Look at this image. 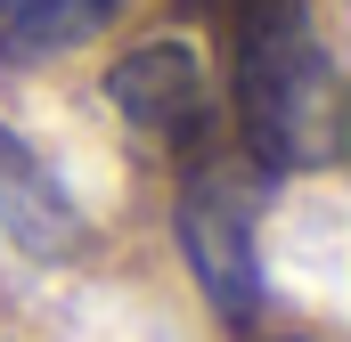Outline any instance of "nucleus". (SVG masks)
I'll list each match as a JSON object with an SVG mask.
<instances>
[{"label": "nucleus", "instance_id": "f03ea898", "mask_svg": "<svg viewBox=\"0 0 351 342\" xmlns=\"http://www.w3.org/2000/svg\"><path fill=\"white\" fill-rule=\"evenodd\" d=\"M254 228H262V179H245L237 163H196V179L180 187V245H188L204 302L229 326H254V310H262Z\"/></svg>", "mask_w": 351, "mask_h": 342}, {"label": "nucleus", "instance_id": "7ed1b4c3", "mask_svg": "<svg viewBox=\"0 0 351 342\" xmlns=\"http://www.w3.org/2000/svg\"><path fill=\"white\" fill-rule=\"evenodd\" d=\"M106 98H114L123 122L147 131L156 147L196 155V147L213 139V74H204V57H196L188 41H147V49L114 57Z\"/></svg>", "mask_w": 351, "mask_h": 342}, {"label": "nucleus", "instance_id": "39448f33", "mask_svg": "<svg viewBox=\"0 0 351 342\" xmlns=\"http://www.w3.org/2000/svg\"><path fill=\"white\" fill-rule=\"evenodd\" d=\"M114 8L123 0H0V66L25 74V66H49V57L82 49Z\"/></svg>", "mask_w": 351, "mask_h": 342}, {"label": "nucleus", "instance_id": "f257e3e1", "mask_svg": "<svg viewBox=\"0 0 351 342\" xmlns=\"http://www.w3.org/2000/svg\"><path fill=\"white\" fill-rule=\"evenodd\" d=\"M229 41H237L229 98H237L245 155L269 179L335 163L343 155V66L319 41L311 8L302 0H237Z\"/></svg>", "mask_w": 351, "mask_h": 342}, {"label": "nucleus", "instance_id": "20e7f679", "mask_svg": "<svg viewBox=\"0 0 351 342\" xmlns=\"http://www.w3.org/2000/svg\"><path fill=\"white\" fill-rule=\"evenodd\" d=\"M0 228H8L25 253H41V261L82 253V212H74L66 179L41 163L8 122H0Z\"/></svg>", "mask_w": 351, "mask_h": 342}]
</instances>
